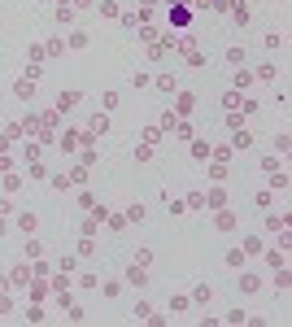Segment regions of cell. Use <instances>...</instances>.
<instances>
[{
    "label": "cell",
    "instance_id": "4",
    "mask_svg": "<svg viewBox=\"0 0 292 327\" xmlns=\"http://www.w3.org/2000/svg\"><path fill=\"white\" fill-rule=\"evenodd\" d=\"M57 105H61V109H70V105H79V92H61V96H57Z\"/></svg>",
    "mask_w": 292,
    "mask_h": 327
},
{
    "label": "cell",
    "instance_id": "3",
    "mask_svg": "<svg viewBox=\"0 0 292 327\" xmlns=\"http://www.w3.org/2000/svg\"><path fill=\"white\" fill-rule=\"evenodd\" d=\"M231 144H236V149H249V144H253V135H249L244 127H240V131H236V140H231Z\"/></svg>",
    "mask_w": 292,
    "mask_h": 327
},
{
    "label": "cell",
    "instance_id": "2",
    "mask_svg": "<svg viewBox=\"0 0 292 327\" xmlns=\"http://www.w3.org/2000/svg\"><path fill=\"white\" fill-rule=\"evenodd\" d=\"M18 96H22V100L35 96V79H22V83H18Z\"/></svg>",
    "mask_w": 292,
    "mask_h": 327
},
{
    "label": "cell",
    "instance_id": "1",
    "mask_svg": "<svg viewBox=\"0 0 292 327\" xmlns=\"http://www.w3.org/2000/svg\"><path fill=\"white\" fill-rule=\"evenodd\" d=\"M127 279H131V288H144V283H149V275H144V266H131Z\"/></svg>",
    "mask_w": 292,
    "mask_h": 327
}]
</instances>
